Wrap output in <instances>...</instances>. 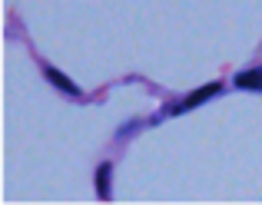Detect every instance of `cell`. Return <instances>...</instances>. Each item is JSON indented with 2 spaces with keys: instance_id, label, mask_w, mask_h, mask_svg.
<instances>
[{
  "instance_id": "cell-3",
  "label": "cell",
  "mask_w": 262,
  "mask_h": 205,
  "mask_svg": "<svg viewBox=\"0 0 262 205\" xmlns=\"http://www.w3.org/2000/svg\"><path fill=\"white\" fill-rule=\"evenodd\" d=\"M236 90H262V66H252V70L236 73Z\"/></svg>"
},
{
  "instance_id": "cell-1",
  "label": "cell",
  "mask_w": 262,
  "mask_h": 205,
  "mask_svg": "<svg viewBox=\"0 0 262 205\" xmlns=\"http://www.w3.org/2000/svg\"><path fill=\"white\" fill-rule=\"evenodd\" d=\"M219 93H223V83H219V80H212V83L199 86L196 93H189V96H186L183 102H176V106H173V113H186V109H196L199 102H206L209 96H219Z\"/></svg>"
},
{
  "instance_id": "cell-4",
  "label": "cell",
  "mask_w": 262,
  "mask_h": 205,
  "mask_svg": "<svg viewBox=\"0 0 262 205\" xmlns=\"http://www.w3.org/2000/svg\"><path fill=\"white\" fill-rule=\"evenodd\" d=\"M110 175H113V166H110V162H100V166H96V195H100V199H110Z\"/></svg>"
},
{
  "instance_id": "cell-2",
  "label": "cell",
  "mask_w": 262,
  "mask_h": 205,
  "mask_svg": "<svg viewBox=\"0 0 262 205\" xmlns=\"http://www.w3.org/2000/svg\"><path fill=\"white\" fill-rule=\"evenodd\" d=\"M43 76H47V83L57 86L60 93H67V96H83V93H80V86L73 83V80L67 76V73H60L57 66H43Z\"/></svg>"
}]
</instances>
